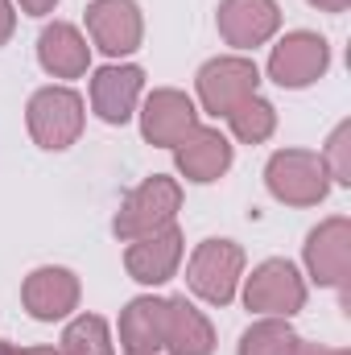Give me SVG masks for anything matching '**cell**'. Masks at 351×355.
<instances>
[{"label": "cell", "mask_w": 351, "mask_h": 355, "mask_svg": "<svg viewBox=\"0 0 351 355\" xmlns=\"http://www.w3.org/2000/svg\"><path fill=\"white\" fill-rule=\"evenodd\" d=\"M178 207H182V186L166 174H153L120 202L112 232H116L124 244H128V240H141V236H153V232H162V227L174 223Z\"/></svg>", "instance_id": "cell-1"}, {"label": "cell", "mask_w": 351, "mask_h": 355, "mask_svg": "<svg viewBox=\"0 0 351 355\" xmlns=\"http://www.w3.org/2000/svg\"><path fill=\"white\" fill-rule=\"evenodd\" d=\"M327 166L318 153H306V149H281L268 157L264 166V182H268V194L289 202V207H314L327 198L331 182H327Z\"/></svg>", "instance_id": "cell-2"}, {"label": "cell", "mask_w": 351, "mask_h": 355, "mask_svg": "<svg viewBox=\"0 0 351 355\" xmlns=\"http://www.w3.org/2000/svg\"><path fill=\"white\" fill-rule=\"evenodd\" d=\"M83 99L79 91L71 87H42L33 91L29 107H25V120H29V137L42 145V149H67L79 141L83 132Z\"/></svg>", "instance_id": "cell-3"}, {"label": "cell", "mask_w": 351, "mask_h": 355, "mask_svg": "<svg viewBox=\"0 0 351 355\" xmlns=\"http://www.w3.org/2000/svg\"><path fill=\"white\" fill-rule=\"evenodd\" d=\"M240 272H244V252L232 240H203L186 265V285L211 302V306H228L240 289Z\"/></svg>", "instance_id": "cell-4"}, {"label": "cell", "mask_w": 351, "mask_h": 355, "mask_svg": "<svg viewBox=\"0 0 351 355\" xmlns=\"http://www.w3.org/2000/svg\"><path fill=\"white\" fill-rule=\"evenodd\" d=\"M257 87H261V71H257L252 58H240V54L211 58L198 71V99H203V107L211 116H228L232 107L252 99Z\"/></svg>", "instance_id": "cell-5"}, {"label": "cell", "mask_w": 351, "mask_h": 355, "mask_svg": "<svg viewBox=\"0 0 351 355\" xmlns=\"http://www.w3.org/2000/svg\"><path fill=\"white\" fill-rule=\"evenodd\" d=\"M331 67V46L327 37L310 33V29H298V33H285L277 46H273V58H268V79L277 87H310L314 79H323Z\"/></svg>", "instance_id": "cell-6"}, {"label": "cell", "mask_w": 351, "mask_h": 355, "mask_svg": "<svg viewBox=\"0 0 351 355\" xmlns=\"http://www.w3.org/2000/svg\"><path fill=\"white\" fill-rule=\"evenodd\" d=\"M244 302L248 310H257L264 318H289L306 306V281L298 277V268L289 261H264L252 268L244 285Z\"/></svg>", "instance_id": "cell-7"}, {"label": "cell", "mask_w": 351, "mask_h": 355, "mask_svg": "<svg viewBox=\"0 0 351 355\" xmlns=\"http://www.w3.org/2000/svg\"><path fill=\"white\" fill-rule=\"evenodd\" d=\"M87 33L91 42L112 54V58H124L141 46V8L132 0H91L87 4Z\"/></svg>", "instance_id": "cell-8"}, {"label": "cell", "mask_w": 351, "mask_h": 355, "mask_svg": "<svg viewBox=\"0 0 351 355\" xmlns=\"http://www.w3.org/2000/svg\"><path fill=\"white\" fill-rule=\"evenodd\" d=\"M306 268L318 285L343 289L351 268V223L348 219H327L306 236Z\"/></svg>", "instance_id": "cell-9"}, {"label": "cell", "mask_w": 351, "mask_h": 355, "mask_svg": "<svg viewBox=\"0 0 351 355\" xmlns=\"http://www.w3.org/2000/svg\"><path fill=\"white\" fill-rule=\"evenodd\" d=\"M21 302L25 310L37 318V322H54V318H67L75 306H79V277L71 268L46 265L33 268L21 285Z\"/></svg>", "instance_id": "cell-10"}, {"label": "cell", "mask_w": 351, "mask_h": 355, "mask_svg": "<svg viewBox=\"0 0 351 355\" xmlns=\"http://www.w3.org/2000/svg\"><path fill=\"white\" fill-rule=\"evenodd\" d=\"M194 128H198V112H194L190 95H182V91H174V87H162L145 99V112H141V132H145V141L174 149V145H182Z\"/></svg>", "instance_id": "cell-11"}, {"label": "cell", "mask_w": 351, "mask_h": 355, "mask_svg": "<svg viewBox=\"0 0 351 355\" xmlns=\"http://www.w3.org/2000/svg\"><path fill=\"white\" fill-rule=\"evenodd\" d=\"M145 91V71L124 62V67H99L91 79V107L103 124H124Z\"/></svg>", "instance_id": "cell-12"}, {"label": "cell", "mask_w": 351, "mask_h": 355, "mask_svg": "<svg viewBox=\"0 0 351 355\" xmlns=\"http://www.w3.org/2000/svg\"><path fill=\"white\" fill-rule=\"evenodd\" d=\"M215 21H219V33H223L228 46L252 50V46H261L277 33L281 8H277V0H223Z\"/></svg>", "instance_id": "cell-13"}, {"label": "cell", "mask_w": 351, "mask_h": 355, "mask_svg": "<svg viewBox=\"0 0 351 355\" xmlns=\"http://www.w3.org/2000/svg\"><path fill=\"white\" fill-rule=\"evenodd\" d=\"M178 261H182V232L174 223L153 232V236L128 240V252H124L128 277L141 281V285H166L178 272Z\"/></svg>", "instance_id": "cell-14"}, {"label": "cell", "mask_w": 351, "mask_h": 355, "mask_svg": "<svg viewBox=\"0 0 351 355\" xmlns=\"http://www.w3.org/2000/svg\"><path fill=\"white\" fill-rule=\"evenodd\" d=\"M37 62L54 79H79L91 62V46L71 21H54L37 37Z\"/></svg>", "instance_id": "cell-15"}, {"label": "cell", "mask_w": 351, "mask_h": 355, "mask_svg": "<svg viewBox=\"0 0 351 355\" xmlns=\"http://www.w3.org/2000/svg\"><path fill=\"white\" fill-rule=\"evenodd\" d=\"M174 157H178V170L190 182H215L232 166V141L219 128H203L198 124L182 145H174Z\"/></svg>", "instance_id": "cell-16"}, {"label": "cell", "mask_w": 351, "mask_h": 355, "mask_svg": "<svg viewBox=\"0 0 351 355\" xmlns=\"http://www.w3.org/2000/svg\"><path fill=\"white\" fill-rule=\"evenodd\" d=\"M170 355H211L215 352V331L207 314L186 302V297H166V343Z\"/></svg>", "instance_id": "cell-17"}, {"label": "cell", "mask_w": 351, "mask_h": 355, "mask_svg": "<svg viewBox=\"0 0 351 355\" xmlns=\"http://www.w3.org/2000/svg\"><path fill=\"white\" fill-rule=\"evenodd\" d=\"M166 343V297H137L120 314V347L128 355H153Z\"/></svg>", "instance_id": "cell-18"}, {"label": "cell", "mask_w": 351, "mask_h": 355, "mask_svg": "<svg viewBox=\"0 0 351 355\" xmlns=\"http://www.w3.org/2000/svg\"><path fill=\"white\" fill-rule=\"evenodd\" d=\"M228 124H232V132L244 141V145H261L273 137V128H277V107L261 99V95H252V99H244L240 107H232L228 116H223Z\"/></svg>", "instance_id": "cell-19"}, {"label": "cell", "mask_w": 351, "mask_h": 355, "mask_svg": "<svg viewBox=\"0 0 351 355\" xmlns=\"http://www.w3.org/2000/svg\"><path fill=\"white\" fill-rule=\"evenodd\" d=\"M293 347H298V335L289 331L285 318H261L240 339V355H293Z\"/></svg>", "instance_id": "cell-20"}, {"label": "cell", "mask_w": 351, "mask_h": 355, "mask_svg": "<svg viewBox=\"0 0 351 355\" xmlns=\"http://www.w3.org/2000/svg\"><path fill=\"white\" fill-rule=\"evenodd\" d=\"M58 355H116L112 347V335H108V322L99 314H83L67 327L62 335V347Z\"/></svg>", "instance_id": "cell-21"}, {"label": "cell", "mask_w": 351, "mask_h": 355, "mask_svg": "<svg viewBox=\"0 0 351 355\" xmlns=\"http://www.w3.org/2000/svg\"><path fill=\"white\" fill-rule=\"evenodd\" d=\"M12 29H17V8H12V0H0V46L12 37Z\"/></svg>", "instance_id": "cell-22"}, {"label": "cell", "mask_w": 351, "mask_h": 355, "mask_svg": "<svg viewBox=\"0 0 351 355\" xmlns=\"http://www.w3.org/2000/svg\"><path fill=\"white\" fill-rule=\"evenodd\" d=\"M17 4H21L29 17H46V12H54V4H58V0H17Z\"/></svg>", "instance_id": "cell-23"}, {"label": "cell", "mask_w": 351, "mask_h": 355, "mask_svg": "<svg viewBox=\"0 0 351 355\" xmlns=\"http://www.w3.org/2000/svg\"><path fill=\"white\" fill-rule=\"evenodd\" d=\"M293 355H348V352H339V347H318V343H302V339H298Z\"/></svg>", "instance_id": "cell-24"}, {"label": "cell", "mask_w": 351, "mask_h": 355, "mask_svg": "<svg viewBox=\"0 0 351 355\" xmlns=\"http://www.w3.org/2000/svg\"><path fill=\"white\" fill-rule=\"evenodd\" d=\"M0 355H58L54 347H12V343H0Z\"/></svg>", "instance_id": "cell-25"}, {"label": "cell", "mask_w": 351, "mask_h": 355, "mask_svg": "<svg viewBox=\"0 0 351 355\" xmlns=\"http://www.w3.org/2000/svg\"><path fill=\"white\" fill-rule=\"evenodd\" d=\"M310 4H314V8H323V12H343L351 0H310Z\"/></svg>", "instance_id": "cell-26"}]
</instances>
